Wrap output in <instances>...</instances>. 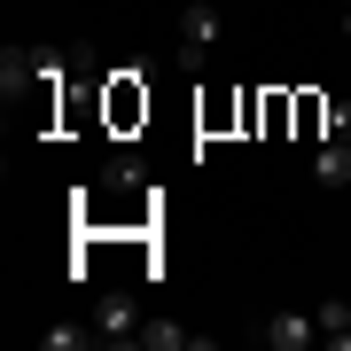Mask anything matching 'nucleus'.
I'll return each instance as SVG.
<instances>
[{
  "instance_id": "obj_1",
  "label": "nucleus",
  "mask_w": 351,
  "mask_h": 351,
  "mask_svg": "<svg viewBox=\"0 0 351 351\" xmlns=\"http://www.w3.org/2000/svg\"><path fill=\"white\" fill-rule=\"evenodd\" d=\"M94 336L101 343H141V304L125 297V289H101L94 297Z\"/></svg>"
},
{
  "instance_id": "obj_9",
  "label": "nucleus",
  "mask_w": 351,
  "mask_h": 351,
  "mask_svg": "<svg viewBox=\"0 0 351 351\" xmlns=\"http://www.w3.org/2000/svg\"><path fill=\"white\" fill-rule=\"evenodd\" d=\"M343 39H351V8H343Z\"/></svg>"
},
{
  "instance_id": "obj_10",
  "label": "nucleus",
  "mask_w": 351,
  "mask_h": 351,
  "mask_svg": "<svg viewBox=\"0 0 351 351\" xmlns=\"http://www.w3.org/2000/svg\"><path fill=\"white\" fill-rule=\"evenodd\" d=\"M343 8H351V0H343Z\"/></svg>"
},
{
  "instance_id": "obj_5",
  "label": "nucleus",
  "mask_w": 351,
  "mask_h": 351,
  "mask_svg": "<svg viewBox=\"0 0 351 351\" xmlns=\"http://www.w3.org/2000/svg\"><path fill=\"white\" fill-rule=\"evenodd\" d=\"M313 180H320V188H343V180H351V141H328V149L313 156Z\"/></svg>"
},
{
  "instance_id": "obj_8",
  "label": "nucleus",
  "mask_w": 351,
  "mask_h": 351,
  "mask_svg": "<svg viewBox=\"0 0 351 351\" xmlns=\"http://www.w3.org/2000/svg\"><path fill=\"white\" fill-rule=\"evenodd\" d=\"M328 141H351V101H328Z\"/></svg>"
},
{
  "instance_id": "obj_3",
  "label": "nucleus",
  "mask_w": 351,
  "mask_h": 351,
  "mask_svg": "<svg viewBox=\"0 0 351 351\" xmlns=\"http://www.w3.org/2000/svg\"><path fill=\"white\" fill-rule=\"evenodd\" d=\"M86 343H101L94 320H55V328H39V351H86Z\"/></svg>"
},
{
  "instance_id": "obj_2",
  "label": "nucleus",
  "mask_w": 351,
  "mask_h": 351,
  "mask_svg": "<svg viewBox=\"0 0 351 351\" xmlns=\"http://www.w3.org/2000/svg\"><path fill=\"white\" fill-rule=\"evenodd\" d=\"M258 343L265 351H304V343H320V320L313 313H274V320L258 328Z\"/></svg>"
},
{
  "instance_id": "obj_4",
  "label": "nucleus",
  "mask_w": 351,
  "mask_h": 351,
  "mask_svg": "<svg viewBox=\"0 0 351 351\" xmlns=\"http://www.w3.org/2000/svg\"><path fill=\"white\" fill-rule=\"evenodd\" d=\"M141 343H149V351H195L203 336H195V328H180V320H141Z\"/></svg>"
},
{
  "instance_id": "obj_7",
  "label": "nucleus",
  "mask_w": 351,
  "mask_h": 351,
  "mask_svg": "<svg viewBox=\"0 0 351 351\" xmlns=\"http://www.w3.org/2000/svg\"><path fill=\"white\" fill-rule=\"evenodd\" d=\"M180 32H188V47H211V39H219V8H203V0H195V8L180 16Z\"/></svg>"
},
{
  "instance_id": "obj_6",
  "label": "nucleus",
  "mask_w": 351,
  "mask_h": 351,
  "mask_svg": "<svg viewBox=\"0 0 351 351\" xmlns=\"http://www.w3.org/2000/svg\"><path fill=\"white\" fill-rule=\"evenodd\" d=\"M313 320H320V343H336V351H351V304H343V297H328V304H320Z\"/></svg>"
}]
</instances>
